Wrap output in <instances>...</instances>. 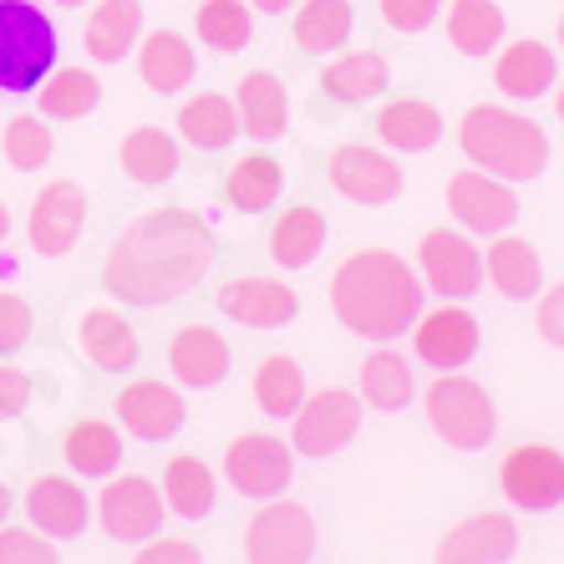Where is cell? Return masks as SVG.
Listing matches in <instances>:
<instances>
[{
    "mask_svg": "<svg viewBox=\"0 0 564 564\" xmlns=\"http://www.w3.org/2000/svg\"><path fill=\"white\" fill-rule=\"evenodd\" d=\"M214 229L188 209H148L122 224L102 264V285L122 305L158 311L184 301L214 270Z\"/></svg>",
    "mask_w": 564,
    "mask_h": 564,
    "instance_id": "6da1fadb",
    "label": "cell"
},
{
    "mask_svg": "<svg viewBox=\"0 0 564 564\" xmlns=\"http://www.w3.org/2000/svg\"><path fill=\"white\" fill-rule=\"evenodd\" d=\"M422 280L412 264L392 250H356L330 275V311L351 336L367 341H397L417 326L422 315Z\"/></svg>",
    "mask_w": 564,
    "mask_h": 564,
    "instance_id": "7a4b0ae2",
    "label": "cell"
},
{
    "mask_svg": "<svg viewBox=\"0 0 564 564\" xmlns=\"http://www.w3.org/2000/svg\"><path fill=\"white\" fill-rule=\"evenodd\" d=\"M458 148L473 169L494 173L503 184H534L550 169V138L534 118L509 107H468L458 122Z\"/></svg>",
    "mask_w": 564,
    "mask_h": 564,
    "instance_id": "3957f363",
    "label": "cell"
},
{
    "mask_svg": "<svg viewBox=\"0 0 564 564\" xmlns=\"http://www.w3.org/2000/svg\"><path fill=\"white\" fill-rule=\"evenodd\" d=\"M56 26L31 0H0V93L26 97L56 72Z\"/></svg>",
    "mask_w": 564,
    "mask_h": 564,
    "instance_id": "277c9868",
    "label": "cell"
},
{
    "mask_svg": "<svg viewBox=\"0 0 564 564\" xmlns=\"http://www.w3.org/2000/svg\"><path fill=\"white\" fill-rule=\"evenodd\" d=\"M422 408H427L433 433L443 437L447 447H458V453H484V447L499 437V408H494V397L473 377H463V371H443V377L427 387Z\"/></svg>",
    "mask_w": 564,
    "mask_h": 564,
    "instance_id": "5b68a950",
    "label": "cell"
},
{
    "mask_svg": "<svg viewBox=\"0 0 564 564\" xmlns=\"http://www.w3.org/2000/svg\"><path fill=\"white\" fill-rule=\"evenodd\" d=\"M224 478L235 484V494L254 503L285 499V488L295 484V447H285L270 433H239L224 447Z\"/></svg>",
    "mask_w": 564,
    "mask_h": 564,
    "instance_id": "8992f818",
    "label": "cell"
},
{
    "mask_svg": "<svg viewBox=\"0 0 564 564\" xmlns=\"http://www.w3.org/2000/svg\"><path fill=\"white\" fill-rule=\"evenodd\" d=\"M250 564H311L315 560V519L295 499H270L245 529Z\"/></svg>",
    "mask_w": 564,
    "mask_h": 564,
    "instance_id": "52a82bcc",
    "label": "cell"
},
{
    "mask_svg": "<svg viewBox=\"0 0 564 564\" xmlns=\"http://www.w3.org/2000/svg\"><path fill=\"white\" fill-rule=\"evenodd\" d=\"M356 433H361V397L346 392V387H326V392L301 402L290 447L305 453V458H336V453L351 447Z\"/></svg>",
    "mask_w": 564,
    "mask_h": 564,
    "instance_id": "ba28073f",
    "label": "cell"
},
{
    "mask_svg": "<svg viewBox=\"0 0 564 564\" xmlns=\"http://www.w3.org/2000/svg\"><path fill=\"white\" fill-rule=\"evenodd\" d=\"M499 488L509 494L513 509L550 513L564 503V453L544 443H519L499 463Z\"/></svg>",
    "mask_w": 564,
    "mask_h": 564,
    "instance_id": "9c48e42d",
    "label": "cell"
},
{
    "mask_svg": "<svg viewBox=\"0 0 564 564\" xmlns=\"http://www.w3.org/2000/svg\"><path fill=\"white\" fill-rule=\"evenodd\" d=\"M422 285L443 295V301H468L484 290V254L468 235H453V229H427L422 235Z\"/></svg>",
    "mask_w": 564,
    "mask_h": 564,
    "instance_id": "30bf717a",
    "label": "cell"
},
{
    "mask_svg": "<svg viewBox=\"0 0 564 564\" xmlns=\"http://www.w3.org/2000/svg\"><path fill=\"white\" fill-rule=\"evenodd\" d=\"M163 488H153L148 478L128 473V478H107V488L97 494V519L118 544H148L163 529Z\"/></svg>",
    "mask_w": 564,
    "mask_h": 564,
    "instance_id": "8fae6325",
    "label": "cell"
},
{
    "mask_svg": "<svg viewBox=\"0 0 564 564\" xmlns=\"http://www.w3.org/2000/svg\"><path fill=\"white\" fill-rule=\"evenodd\" d=\"M447 209H453V219H458L463 229H473V235H509L513 219H519V198H513V188L503 184V178H494V173L463 169L447 178Z\"/></svg>",
    "mask_w": 564,
    "mask_h": 564,
    "instance_id": "7c38bea8",
    "label": "cell"
},
{
    "mask_svg": "<svg viewBox=\"0 0 564 564\" xmlns=\"http://www.w3.org/2000/svg\"><path fill=\"white\" fill-rule=\"evenodd\" d=\"M112 412H118L122 433L138 437V443H169V437L184 433L188 422V408L184 397L173 392L169 381H128L118 392V402H112Z\"/></svg>",
    "mask_w": 564,
    "mask_h": 564,
    "instance_id": "4fadbf2b",
    "label": "cell"
},
{
    "mask_svg": "<svg viewBox=\"0 0 564 564\" xmlns=\"http://www.w3.org/2000/svg\"><path fill=\"white\" fill-rule=\"evenodd\" d=\"M82 224H87V194H82V184L56 178V184H46L36 194V204H31V219H26L31 250L56 260V254H66L82 239Z\"/></svg>",
    "mask_w": 564,
    "mask_h": 564,
    "instance_id": "5bb4252c",
    "label": "cell"
},
{
    "mask_svg": "<svg viewBox=\"0 0 564 564\" xmlns=\"http://www.w3.org/2000/svg\"><path fill=\"white\" fill-rule=\"evenodd\" d=\"M326 173H330V184H336V194L351 198V204H367V209L371 204H392L402 194V169L367 143L336 148L326 158Z\"/></svg>",
    "mask_w": 564,
    "mask_h": 564,
    "instance_id": "9a60e30c",
    "label": "cell"
},
{
    "mask_svg": "<svg viewBox=\"0 0 564 564\" xmlns=\"http://www.w3.org/2000/svg\"><path fill=\"white\" fill-rule=\"evenodd\" d=\"M219 311L239 326H254V330H275V326H290L301 301H295V290L280 285V280H264V275H235L219 285Z\"/></svg>",
    "mask_w": 564,
    "mask_h": 564,
    "instance_id": "2e32d148",
    "label": "cell"
},
{
    "mask_svg": "<svg viewBox=\"0 0 564 564\" xmlns=\"http://www.w3.org/2000/svg\"><path fill=\"white\" fill-rule=\"evenodd\" d=\"M519 550V524L509 513H473L437 544V564H503Z\"/></svg>",
    "mask_w": 564,
    "mask_h": 564,
    "instance_id": "e0dca14e",
    "label": "cell"
},
{
    "mask_svg": "<svg viewBox=\"0 0 564 564\" xmlns=\"http://www.w3.org/2000/svg\"><path fill=\"white\" fill-rule=\"evenodd\" d=\"M412 346H417V361L437 371H458L473 361L478 351V321H473L463 305H443L433 315H417L412 326Z\"/></svg>",
    "mask_w": 564,
    "mask_h": 564,
    "instance_id": "ac0fdd59",
    "label": "cell"
},
{
    "mask_svg": "<svg viewBox=\"0 0 564 564\" xmlns=\"http://www.w3.org/2000/svg\"><path fill=\"white\" fill-rule=\"evenodd\" d=\"M169 371L188 392H209L229 377V341L214 326H178L169 341Z\"/></svg>",
    "mask_w": 564,
    "mask_h": 564,
    "instance_id": "d6986e66",
    "label": "cell"
},
{
    "mask_svg": "<svg viewBox=\"0 0 564 564\" xmlns=\"http://www.w3.org/2000/svg\"><path fill=\"white\" fill-rule=\"evenodd\" d=\"M26 519L31 529H41L46 539H77L93 519V499L82 494L72 478H56V473H41L36 484L26 488Z\"/></svg>",
    "mask_w": 564,
    "mask_h": 564,
    "instance_id": "ffe728a7",
    "label": "cell"
},
{
    "mask_svg": "<svg viewBox=\"0 0 564 564\" xmlns=\"http://www.w3.org/2000/svg\"><path fill=\"white\" fill-rule=\"evenodd\" d=\"M77 341H82V356H87L97 371H118V377L138 367V356H143V341H138L132 321L122 311H107V305L82 311Z\"/></svg>",
    "mask_w": 564,
    "mask_h": 564,
    "instance_id": "44dd1931",
    "label": "cell"
},
{
    "mask_svg": "<svg viewBox=\"0 0 564 564\" xmlns=\"http://www.w3.org/2000/svg\"><path fill=\"white\" fill-rule=\"evenodd\" d=\"M239 132H250L254 143H280L290 128V97L275 72H245L235 82Z\"/></svg>",
    "mask_w": 564,
    "mask_h": 564,
    "instance_id": "7402d4cb",
    "label": "cell"
},
{
    "mask_svg": "<svg viewBox=\"0 0 564 564\" xmlns=\"http://www.w3.org/2000/svg\"><path fill=\"white\" fill-rule=\"evenodd\" d=\"M494 82L509 102H539V97L560 87V62L544 41H513L499 52V66H494Z\"/></svg>",
    "mask_w": 564,
    "mask_h": 564,
    "instance_id": "603a6c76",
    "label": "cell"
},
{
    "mask_svg": "<svg viewBox=\"0 0 564 564\" xmlns=\"http://www.w3.org/2000/svg\"><path fill=\"white\" fill-rule=\"evenodd\" d=\"M122 158V173H128L138 188H163L178 178V169H184V148H178V138L163 128H132L128 138H122L118 148Z\"/></svg>",
    "mask_w": 564,
    "mask_h": 564,
    "instance_id": "cb8c5ba5",
    "label": "cell"
},
{
    "mask_svg": "<svg viewBox=\"0 0 564 564\" xmlns=\"http://www.w3.org/2000/svg\"><path fill=\"white\" fill-rule=\"evenodd\" d=\"M392 87V62L381 52H341L321 72V93L341 107H361Z\"/></svg>",
    "mask_w": 564,
    "mask_h": 564,
    "instance_id": "d4e9b609",
    "label": "cell"
},
{
    "mask_svg": "<svg viewBox=\"0 0 564 564\" xmlns=\"http://www.w3.org/2000/svg\"><path fill=\"white\" fill-rule=\"evenodd\" d=\"M484 275L494 280L503 301H534L544 290V264H539V250L529 239L519 235H499L488 245V260H484Z\"/></svg>",
    "mask_w": 564,
    "mask_h": 564,
    "instance_id": "484cf974",
    "label": "cell"
},
{
    "mask_svg": "<svg viewBox=\"0 0 564 564\" xmlns=\"http://www.w3.org/2000/svg\"><path fill=\"white\" fill-rule=\"evenodd\" d=\"M143 36V6L138 0H97L87 15V56L102 66H118Z\"/></svg>",
    "mask_w": 564,
    "mask_h": 564,
    "instance_id": "4316f807",
    "label": "cell"
},
{
    "mask_svg": "<svg viewBox=\"0 0 564 564\" xmlns=\"http://www.w3.org/2000/svg\"><path fill=\"white\" fill-rule=\"evenodd\" d=\"M377 138L397 153H427L443 143V112L417 97H397L377 112Z\"/></svg>",
    "mask_w": 564,
    "mask_h": 564,
    "instance_id": "83f0119b",
    "label": "cell"
},
{
    "mask_svg": "<svg viewBox=\"0 0 564 564\" xmlns=\"http://www.w3.org/2000/svg\"><path fill=\"white\" fill-rule=\"evenodd\" d=\"M178 132L198 153H224L239 138V107L224 93H198L178 107Z\"/></svg>",
    "mask_w": 564,
    "mask_h": 564,
    "instance_id": "f1b7e54d",
    "label": "cell"
},
{
    "mask_svg": "<svg viewBox=\"0 0 564 564\" xmlns=\"http://www.w3.org/2000/svg\"><path fill=\"white\" fill-rule=\"evenodd\" d=\"M280 194H285V169H280L270 153L235 158V163L224 169V198H229L239 214H264V209H275Z\"/></svg>",
    "mask_w": 564,
    "mask_h": 564,
    "instance_id": "f546056e",
    "label": "cell"
},
{
    "mask_svg": "<svg viewBox=\"0 0 564 564\" xmlns=\"http://www.w3.org/2000/svg\"><path fill=\"white\" fill-rule=\"evenodd\" d=\"M138 77L153 93H184L194 82V46H188L178 31H153V36L138 41Z\"/></svg>",
    "mask_w": 564,
    "mask_h": 564,
    "instance_id": "4dcf8cb0",
    "label": "cell"
},
{
    "mask_svg": "<svg viewBox=\"0 0 564 564\" xmlns=\"http://www.w3.org/2000/svg\"><path fill=\"white\" fill-rule=\"evenodd\" d=\"M326 250V214L315 209V204H295L275 219L270 229V260L280 270H305L315 264V254Z\"/></svg>",
    "mask_w": 564,
    "mask_h": 564,
    "instance_id": "1f68e13d",
    "label": "cell"
},
{
    "mask_svg": "<svg viewBox=\"0 0 564 564\" xmlns=\"http://www.w3.org/2000/svg\"><path fill=\"white\" fill-rule=\"evenodd\" d=\"M214 499H219V484H214V468L204 458L178 453V458L163 468V503H169V513L198 524V519L214 513Z\"/></svg>",
    "mask_w": 564,
    "mask_h": 564,
    "instance_id": "d6a6232c",
    "label": "cell"
},
{
    "mask_svg": "<svg viewBox=\"0 0 564 564\" xmlns=\"http://www.w3.org/2000/svg\"><path fill=\"white\" fill-rule=\"evenodd\" d=\"M62 458H66V468L82 473V478H112L122 463V437L112 422L82 417L77 427L62 437Z\"/></svg>",
    "mask_w": 564,
    "mask_h": 564,
    "instance_id": "836d02e7",
    "label": "cell"
},
{
    "mask_svg": "<svg viewBox=\"0 0 564 564\" xmlns=\"http://www.w3.org/2000/svg\"><path fill=\"white\" fill-rule=\"evenodd\" d=\"M351 0H301L295 6V46L311 56H336L351 41Z\"/></svg>",
    "mask_w": 564,
    "mask_h": 564,
    "instance_id": "e575fe53",
    "label": "cell"
},
{
    "mask_svg": "<svg viewBox=\"0 0 564 564\" xmlns=\"http://www.w3.org/2000/svg\"><path fill=\"white\" fill-rule=\"evenodd\" d=\"M36 102L46 122H77L102 102V82L93 72H82V66H56L52 77L36 87Z\"/></svg>",
    "mask_w": 564,
    "mask_h": 564,
    "instance_id": "d590c367",
    "label": "cell"
},
{
    "mask_svg": "<svg viewBox=\"0 0 564 564\" xmlns=\"http://www.w3.org/2000/svg\"><path fill=\"white\" fill-rule=\"evenodd\" d=\"M503 31H509V15L494 0H453L447 11V41L463 56H488L494 46H503Z\"/></svg>",
    "mask_w": 564,
    "mask_h": 564,
    "instance_id": "8d00e7d4",
    "label": "cell"
},
{
    "mask_svg": "<svg viewBox=\"0 0 564 564\" xmlns=\"http://www.w3.org/2000/svg\"><path fill=\"white\" fill-rule=\"evenodd\" d=\"M417 392V381H412V367L408 356L397 351H371L361 361V402L377 412H402Z\"/></svg>",
    "mask_w": 564,
    "mask_h": 564,
    "instance_id": "74e56055",
    "label": "cell"
},
{
    "mask_svg": "<svg viewBox=\"0 0 564 564\" xmlns=\"http://www.w3.org/2000/svg\"><path fill=\"white\" fill-rule=\"evenodd\" d=\"M194 26L204 46H214L219 56H235L254 41V15L245 0H204L194 11Z\"/></svg>",
    "mask_w": 564,
    "mask_h": 564,
    "instance_id": "f35d334b",
    "label": "cell"
},
{
    "mask_svg": "<svg viewBox=\"0 0 564 564\" xmlns=\"http://www.w3.org/2000/svg\"><path fill=\"white\" fill-rule=\"evenodd\" d=\"M254 402L264 417H295L305 402V371L290 356H264L254 371Z\"/></svg>",
    "mask_w": 564,
    "mask_h": 564,
    "instance_id": "ab89813d",
    "label": "cell"
},
{
    "mask_svg": "<svg viewBox=\"0 0 564 564\" xmlns=\"http://www.w3.org/2000/svg\"><path fill=\"white\" fill-rule=\"evenodd\" d=\"M6 163H11L15 173H36L52 163V128H46V118L41 112H21V118L6 122Z\"/></svg>",
    "mask_w": 564,
    "mask_h": 564,
    "instance_id": "60d3db41",
    "label": "cell"
},
{
    "mask_svg": "<svg viewBox=\"0 0 564 564\" xmlns=\"http://www.w3.org/2000/svg\"><path fill=\"white\" fill-rule=\"evenodd\" d=\"M0 564H62L41 529H0Z\"/></svg>",
    "mask_w": 564,
    "mask_h": 564,
    "instance_id": "b9f144b4",
    "label": "cell"
},
{
    "mask_svg": "<svg viewBox=\"0 0 564 564\" xmlns=\"http://www.w3.org/2000/svg\"><path fill=\"white\" fill-rule=\"evenodd\" d=\"M31 326H36V315L31 305L15 295V290H0V356L21 351L31 341Z\"/></svg>",
    "mask_w": 564,
    "mask_h": 564,
    "instance_id": "7bdbcfd3",
    "label": "cell"
},
{
    "mask_svg": "<svg viewBox=\"0 0 564 564\" xmlns=\"http://www.w3.org/2000/svg\"><path fill=\"white\" fill-rule=\"evenodd\" d=\"M377 6H381V21L392 31H402V36L427 31L437 21V11H443V0H377Z\"/></svg>",
    "mask_w": 564,
    "mask_h": 564,
    "instance_id": "ee69618b",
    "label": "cell"
},
{
    "mask_svg": "<svg viewBox=\"0 0 564 564\" xmlns=\"http://www.w3.org/2000/svg\"><path fill=\"white\" fill-rule=\"evenodd\" d=\"M132 564H204V550L194 539H148Z\"/></svg>",
    "mask_w": 564,
    "mask_h": 564,
    "instance_id": "f6af8a7d",
    "label": "cell"
},
{
    "mask_svg": "<svg viewBox=\"0 0 564 564\" xmlns=\"http://www.w3.org/2000/svg\"><path fill=\"white\" fill-rule=\"evenodd\" d=\"M31 408V377L21 367H0V422L21 417Z\"/></svg>",
    "mask_w": 564,
    "mask_h": 564,
    "instance_id": "bcb514c9",
    "label": "cell"
},
{
    "mask_svg": "<svg viewBox=\"0 0 564 564\" xmlns=\"http://www.w3.org/2000/svg\"><path fill=\"white\" fill-rule=\"evenodd\" d=\"M534 326H539V336H544L550 346H564V280L554 290H544V295H539Z\"/></svg>",
    "mask_w": 564,
    "mask_h": 564,
    "instance_id": "7dc6e473",
    "label": "cell"
},
{
    "mask_svg": "<svg viewBox=\"0 0 564 564\" xmlns=\"http://www.w3.org/2000/svg\"><path fill=\"white\" fill-rule=\"evenodd\" d=\"M250 6H254V11H264V15H285L295 0H250Z\"/></svg>",
    "mask_w": 564,
    "mask_h": 564,
    "instance_id": "c3c4849f",
    "label": "cell"
},
{
    "mask_svg": "<svg viewBox=\"0 0 564 564\" xmlns=\"http://www.w3.org/2000/svg\"><path fill=\"white\" fill-rule=\"evenodd\" d=\"M11 503H15V494L6 484H0V519H6V513H11Z\"/></svg>",
    "mask_w": 564,
    "mask_h": 564,
    "instance_id": "681fc988",
    "label": "cell"
},
{
    "mask_svg": "<svg viewBox=\"0 0 564 564\" xmlns=\"http://www.w3.org/2000/svg\"><path fill=\"white\" fill-rule=\"evenodd\" d=\"M11 235V209H6V204H0V239Z\"/></svg>",
    "mask_w": 564,
    "mask_h": 564,
    "instance_id": "f907efd6",
    "label": "cell"
},
{
    "mask_svg": "<svg viewBox=\"0 0 564 564\" xmlns=\"http://www.w3.org/2000/svg\"><path fill=\"white\" fill-rule=\"evenodd\" d=\"M554 112H560V122H564V82H560V93H554Z\"/></svg>",
    "mask_w": 564,
    "mask_h": 564,
    "instance_id": "816d5d0a",
    "label": "cell"
},
{
    "mask_svg": "<svg viewBox=\"0 0 564 564\" xmlns=\"http://www.w3.org/2000/svg\"><path fill=\"white\" fill-rule=\"evenodd\" d=\"M52 6H93V0H52Z\"/></svg>",
    "mask_w": 564,
    "mask_h": 564,
    "instance_id": "f5cc1de1",
    "label": "cell"
},
{
    "mask_svg": "<svg viewBox=\"0 0 564 564\" xmlns=\"http://www.w3.org/2000/svg\"><path fill=\"white\" fill-rule=\"evenodd\" d=\"M554 31H560V46H564V15H560V26H554Z\"/></svg>",
    "mask_w": 564,
    "mask_h": 564,
    "instance_id": "db71d44e",
    "label": "cell"
}]
</instances>
